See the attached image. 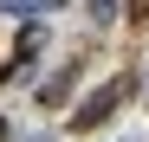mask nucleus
<instances>
[{
    "instance_id": "nucleus-1",
    "label": "nucleus",
    "mask_w": 149,
    "mask_h": 142,
    "mask_svg": "<svg viewBox=\"0 0 149 142\" xmlns=\"http://www.w3.org/2000/svg\"><path fill=\"white\" fill-rule=\"evenodd\" d=\"M130 90H136V78H130V71H123V78H110V84H97L91 97H84L78 110H71V129H104L110 116H117V103L130 97Z\"/></svg>"
},
{
    "instance_id": "nucleus-6",
    "label": "nucleus",
    "mask_w": 149,
    "mask_h": 142,
    "mask_svg": "<svg viewBox=\"0 0 149 142\" xmlns=\"http://www.w3.org/2000/svg\"><path fill=\"white\" fill-rule=\"evenodd\" d=\"M0 142H7V116H0Z\"/></svg>"
},
{
    "instance_id": "nucleus-4",
    "label": "nucleus",
    "mask_w": 149,
    "mask_h": 142,
    "mask_svg": "<svg viewBox=\"0 0 149 142\" xmlns=\"http://www.w3.org/2000/svg\"><path fill=\"white\" fill-rule=\"evenodd\" d=\"M91 19H97V26H110V19H117V0H91Z\"/></svg>"
},
{
    "instance_id": "nucleus-3",
    "label": "nucleus",
    "mask_w": 149,
    "mask_h": 142,
    "mask_svg": "<svg viewBox=\"0 0 149 142\" xmlns=\"http://www.w3.org/2000/svg\"><path fill=\"white\" fill-rule=\"evenodd\" d=\"M0 7H7V13H52L58 0H0Z\"/></svg>"
},
{
    "instance_id": "nucleus-2",
    "label": "nucleus",
    "mask_w": 149,
    "mask_h": 142,
    "mask_svg": "<svg viewBox=\"0 0 149 142\" xmlns=\"http://www.w3.org/2000/svg\"><path fill=\"white\" fill-rule=\"evenodd\" d=\"M71 78H78V65H65L58 78H45V84H39V103H45V110H58V103L71 97Z\"/></svg>"
},
{
    "instance_id": "nucleus-5",
    "label": "nucleus",
    "mask_w": 149,
    "mask_h": 142,
    "mask_svg": "<svg viewBox=\"0 0 149 142\" xmlns=\"http://www.w3.org/2000/svg\"><path fill=\"white\" fill-rule=\"evenodd\" d=\"M130 19H136V26H149V0H130Z\"/></svg>"
}]
</instances>
